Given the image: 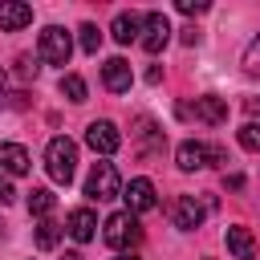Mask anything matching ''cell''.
Here are the masks:
<instances>
[{"mask_svg":"<svg viewBox=\"0 0 260 260\" xmlns=\"http://www.w3.org/2000/svg\"><path fill=\"white\" fill-rule=\"evenodd\" d=\"M207 207H211V199L199 203L195 195H179V199H175V211H171V215H175V228H179V232H195V228L203 223Z\"/></svg>","mask_w":260,"mask_h":260,"instance_id":"52a82bcc","label":"cell"},{"mask_svg":"<svg viewBox=\"0 0 260 260\" xmlns=\"http://www.w3.org/2000/svg\"><path fill=\"white\" fill-rule=\"evenodd\" d=\"M118 191H122L118 167H114V162H93V171H89V179H85V195H89L93 203H106V199H114Z\"/></svg>","mask_w":260,"mask_h":260,"instance_id":"5b68a950","label":"cell"},{"mask_svg":"<svg viewBox=\"0 0 260 260\" xmlns=\"http://www.w3.org/2000/svg\"><path fill=\"white\" fill-rule=\"evenodd\" d=\"M77 32H81V49H85V53H98V45H102V32H98V24H89V20H85Z\"/></svg>","mask_w":260,"mask_h":260,"instance_id":"44dd1931","label":"cell"},{"mask_svg":"<svg viewBox=\"0 0 260 260\" xmlns=\"http://www.w3.org/2000/svg\"><path fill=\"white\" fill-rule=\"evenodd\" d=\"M110 32H114L118 45H130V41H138V32H142V16H134V12H118Z\"/></svg>","mask_w":260,"mask_h":260,"instance_id":"9a60e30c","label":"cell"},{"mask_svg":"<svg viewBox=\"0 0 260 260\" xmlns=\"http://www.w3.org/2000/svg\"><path fill=\"white\" fill-rule=\"evenodd\" d=\"M12 73H16L20 81H32V77H37V61H32V57H16V69H12Z\"/></svg>","mask_w":260,"mask_h":260,"instance_id":"603a6c76","label":"cell"},{"mask_svg":"<svg viewBox=\"0 0 260 260\" xmlns=\"http://www.w3.org/2000/svg\"><path fill=\"white\" fill-rule=\"evenodd\" d=\"M28 150L20 146V142H0V171H8V175H28Z\"/></svg>","mask_w":260,"mask_h":260,"instance_id":"5bb4252c","label":"cell"},{"mask_svg":"<svg viewBox=\"0 0 260 260\" xmlns=\"http://www.w3.org/2000/svg\"><path fill=\"white\" fill-rule=\"evenodd\" d=\"M24 24H32V8L20 0H0V28L4 32H20Z\"/></svg>","mask_w":260,"mask_h":260,"instance_id":"7c38bea8","label":"cell"},{"mask_svg":"<svg viewBox=\"0 0 260 260\" xmlns=\"http://www.w3.org/2000/svg\"><path fill=\"white\" fill-rule=\"evenodd\" d=\"M146 81H150V85H158V81H162V69H158V65H150V69H146Z\"/></svg>","mask_w":260,"mask_h":260,"instance_id":"4316f807","label":"cell"},{"mask_svg":"<svg viewBox=\"0 0 260 260\" xmlns=\"http://www.w3.org/2000/svg\"><path fill=\"white\" fill-rule=\"evenodd\" d=\"M244 69H248L252 77H260V37H256V41L244 49Z\"/></svg>","mask_w":260,"mask_h":260,"instance_id":"7402d4cb","label":"cell"},{"mask_svg":"<svg viewBox=\"0 0 260 260\" xmlns=\"http://www.w3.org/2000/svg\"><path fill=\"white\" fill-rule=\"evenodd\" d=\"M122 199H126V211H134V215H138V211H150V207L158 203V199H154V183H150V179H130V187H126V195H122Z\"/></svg>","mask_w":260,"mask_h":260,"instance_id":"8fae6325","label":"cell"},{"mask_svg":"<svg viewBox=\"0 0 260 260\" xmlns=\"http://www.w3.org/2000/svg\"><path fill=\"white\" fill-rule=\"evenodd\" d=\"M175 158H179V171H199V167H219V162H228V150L223 146H207V142H179V150H175Z\"/></svg>","mask_w":260,"mask_h":260,"instance_id":"3957f363","label":"cell"},{"mask_svg":"<svg viewBox=\"0 0 260 260\" xmlns=\"http://www.w3.org/2000/svg\"><path fill=\"white\" fill-rule=\"evenodd\" d=\"M93 228H98V215H93L89 207H77V211H69V219H65V232H69L77 244L93 240Z\"/></svg>","mask_w":260,"mask_h":260,"instance_id":"4fadbf2b","label":"cell"},{"mask_svg":"<svg viewBox=\"0 0 260 260\" xmlns=\"http://www.w3.org/2000/svg\"><path fill=\"white\" fill-rule=\"evenodd\" d=\"M248 110H252V114H260V98H252V102H248Z\"/></svg>","mask_w":260,"mask_h":260,"instance_id":"83f0119b","label":"cell"},{"mask_svg":"<svg viewBox=\"0 0 260 260\" xmlns=\"http://www.w3.org/2000/svg\"><path fill=\"white\" fill-rule=\"evenodd\" d=\"M179 114H195L199 122L219 126V122H228V102L215 93H203V98H195V106H179Z\"/></svg>","mask_w":260,"mask_h":260,"instance_id":"ba28073f","label":"cell"},{"mask_svg":"<svg viewBox=\"0 0 260 260\" xmlns=\"http://www.w3.org/2000/svg\"><path fill=\"white\" fill-rule=\"evenodd\" d=\"M118 260H138V256H118Z\"/></svg>","mask_w":260,"mask_h":260,"instance_id":"f546056e","label":"cell"},{"mask_svg":"<svg viewBox=\"0 0 260 260\" xmlns=\"http://www.w3.org/2000/svg\"><path fill=\"white\" fill-rule=\"evenodd\" d=\"M102 81H106V89H110V93H126V89H130V81H134L130 61H126V57H110V61L102 65Z\"/></svg>","mask_w":260,"mask_h":260,"instance_id":"30bf717a","label":"cell"},{"mask_svg":"<svg viewBox=\"0 0 260 260\" xmlns=\"http://www.w3.org/2000/svg\"><path fill=\"white\" fill-rule=\"evenodd\" d=\"M8 106V77H4V69H0V110Z\"/></svg>","mask_w":260,"mask_h":260,"instance_id":"484cf974","label":"cell"},{"mask_svg":"<svg viewBox=\"0 0 260 260\" xmlns=\"http://www.w3.org/2000/svg\"><path fill=\"white\" fill-rule=\"evenodd\" d=\"M175 8H179V12H183V16H199V12H207V8H211V4H207V0H179V4H175Z\"/></svg>","mask_w":260,"mask_h":260,"instance_id":"cb8c5ba5","label":"cell"},{"mask_svg":"<svg viewBox=\"0 0 260 260\" xmlns=\"http://www.w3.org/2000/svg\"><path fill=\"white\" fill-rule=\"evenodd\" d=\"M53 191H45V187H32L28 191V215H41V219H49V211H53Z\"/></svg>","mask_w":260,"mask_h":260,"instance_id":"e0dca14e","label":"cell"},{"mask_svg":"<svg viewBox=\"0 0 260 260\" xmlns=\"http://www.w3.org/2000/svg\"><path fill=\"white\" fill-rule=\"evenodd\" d=\"M102 240H106L114 252H126V248H134V244L142 240L138 215H134V211H114V215L106 219V232H102Z\"/></svg>","mask_w":260,"mask_h":260,"instance_id":"7a4b0ae2","label":"cell"},{"mask_svg":"<svg viewBox=\"0 0 260 260\" xmlns=\"http://www.w3.org/2000/svg\"><path fill=\"white\" fill-rule=\"evenodd\" d=\"M85 142H89L98 154H114V150L122 146V134H118V126H114V122L98 118V122H89V126H85Z\"/></svg>","mask_w":260,"mask_h":260,"instance_id":"9c48e42d","label":"cell"},{"mask_svg":"<svg viewBox=\"0 0 260 260\" xmlns=\"http://www.w3.org/2000/svg\"><path fill=\"white\" fill-rule=\"evenodd\" d=\"M45 171H49V179L53 183H61V187H69L73 183V171H77V142L73 138H53L49 142V150H45Z\"/></svg>","mask_w":260,"mask_h":260,"instance_id":"6da1fadb","label":"cell"},{"mask_svg":"<svg viewBox=\"0 0 260 260\" xmlns=\"http://www.w3.org/2000/svg\"><path fill=\"white\" fill-rule=\"evenodd\" d=\"M37 53H41V61H49V65H69L73 41H69V32H65L61 24H45V28H41V45H37Z\"/></svg>","mask_w":260,"mask_h":260,"instance_id":"277c9868","label":"cell"},{"mask_svg":"<svg viewBox=\"0 0 260 260\" xmlns=\"http://www.w3.org/2000/svg\"><path fill=\"white\" fill-rule=\"evenodd\" d=\"M57 240H61V228H57L53 219H41L37 232H32V244H37L41 252H49V248H57Z\"/></svg>","mask_w":260,"mask_h":260,"instance_id":"ac0fdd59","label":"cell"},{"mask_svg":"<svg viewBox=\"0 0 260 260\" xmlns=\"http://www.w3.org/2000/svg\"><path fill=\"white\" fill-rule=\"evenodd\" d=\"M167 41H171V20H167L162 12H146V16H142V37H138V45H142L146 53H162Z\"/></svg>","mask_w":260,"mask_h":260,"instance_id":"8992f818","label":"cell"},{"mask_svg":"<svg viewBox=\"0 0 260 260\" xmlns=\"http://www.w3.org/2000/svg\"><path fill=\"white\" fill-rule=\"evenodd\" d=\"M12 195H16V191H12V183L0 175V207H8V203H12Z\"/></svg>","mask_w":260,"mask_h":260,"instance_id":"d4e9b609","label":"cell"},{"mask_svg":"<svg viewBox=\"0 0 260 260\" xmlns=\"http://www.w3.org/2000/svg\"><path fill=\"white\" fill-rule=\"evenodd\" d=\"M236 138H240V146H244V150H260V122H244Z\"/></svg>","mask_w":260,"mask_h":260,"instance_id":"ffe728a7","label":"cell"},{"mask_svg":"<svg viewBox=\"0 0 260 260\" xmlns=\"http://www.w3.org/2000/svg\"><path fill=\"white\" fill-rule=\"evenodd\" d=\"M61 93H65L69 102L81 106V102H85V81H81L77 73H65V77H61Z\"/></svg>","mask_w":260,"mask_h":260,"instance_id":"d6986e66","label":"cell"},{"mask_svg":"<svg viewBox=\"0 0 260 260\" xmlns=\"http://www.w3.org/2000/svg\"><path fill=\"white\" fill-rule=\"evenodd\" d=\"M61 260H81V256H77V252H65V256H61Z\"/></svg>","mask_w":260,"mask_h":260,"instance_id":"f1b7e54d","label":"cell"},{"mask_svg":"<svg viewBox=\"0 0 260 260\" xmlns=\"http://www.w3.org/2000/svg\"><path fill=\"white\" fill-rule=\"evenodd\" d=\"M228 252L232 256H240V260H252L256 256V240H252V232L248 228H228Z\"/></svg>","mask_w":260,"mask_h":260,"instance_id":"2e32d148","label":"cell"}]
</instances>
